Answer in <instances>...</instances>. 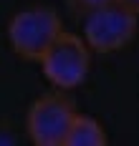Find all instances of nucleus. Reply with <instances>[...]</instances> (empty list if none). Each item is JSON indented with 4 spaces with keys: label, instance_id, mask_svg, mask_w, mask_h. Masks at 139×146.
Returning a JSON list of instances; mask_svg holds the SVG:
<instances>
[{
    "label": "nucleus",
    "instance_id": "f257e3e1",
    "mask_svg": "<svg viewBox=\"0 0 139 146\" xmlns=\"http://www.w3.org/2000/svg\"><path fill=\"white\" fill-rule=\"evenodd\" d=\"M63 33L61 15L53 8L33 5L10 18L8 23V43L18 58L28 63H41L46 50L53 45V40Z\"/></svg>",
    "mask_w": 139,
    "mask_h": 146
},
{
    "label": "nucleus",
    "instance_id": "f03ea898",
    "mask_svg": "<svg viewBox=\"0 0 139 146\" xmlns=\"http://www.w3.org/2000/svg\"><path fill=\"white\" fill-rule=\"evenodd\" d=\"M137 18L139 15L134 10L119 0H111L84 15V40L94 53H116L134 40L139 28Z\"/></svg>",
    "mask_w": 139,
    "mask_h": 146
},
{
    "label": "nucleus",
    "instance_id": "7ed1b4c3",
    "mask_svg": "<svg viewBox=\"0 0 139 146\" xmlns=\"http://www.w3.org/2000/svg\"><path fill=\"white\" fill-rule=\"evenodd\" d=\"M76 103L66 91H51L35 98L25 116V131L38 146H66V136L76 118Z\"/></svg>",
    "mask_w": 139,
    "mask_h": 146
},
{
    "label": "nucleus",
    "instance_id": "20e7f679",
    "mask_svg": "<svg viewBox=\"0 0 139 146\" xmlns=\"http://www.w3.org/2000/svg\"><path fill=\"white\" fill-rule=\"evenodd\" d=\"M41 71L56 88L74 91L86 81L91 71V48L81 35L63 30L41 58Z\"/></svg>",
    "mask_w": 139,
    "mask_h": 146
},
{
    "label": "nucleus",
    "instance_id": "39448f33",
    "mask_svg": "<svg viewBox=\"0 0 139 146\" xmlns=\"http://www.w3.org/2000/svg\"><path fill=\"white\" fill-rule=\"evenodd\" d=\"M106 141H109L106 131L96 118L76 113L74 123H71V131L66 136V146H104Z\"/></svg>",
    "mask_w": 139,
    "mask_h": 146
},
{
    "label": "nucleus",
    "instance_id": "423d86ee",
    "mask_svg": "<svg viewBox=\"0 0 139 146\" xmlns=\"http://www.w3.org/2000/svg\"><path fill=\"white\" fill-rule=\"evenodd\" d=\"M106 3H111V0H66L68 10L76 15V18H84V15H89L91 10L101 8V5H106Z\"/></svg>",
    "mask_w": 139,
    "mask_h": 146
},
{
    "label": "nucleus",
    "instance_id": "0eeeda50",
    "mask_svg": "<svg viewBox=\"0 0 139 146\" xmlns=\"http://www.w3.org/2000/svg\"><path fill=\"white\" fill-rule=\"evenodd\" d=\"M119 3H122V5H126L129 10H134V13L139 15V0H119Z\"/></svg>",
    "mask_w": 139,
    "mask_h": 146
}]
</instances>
